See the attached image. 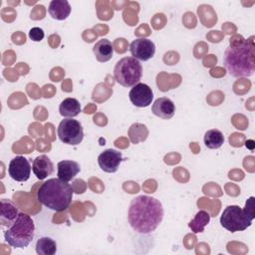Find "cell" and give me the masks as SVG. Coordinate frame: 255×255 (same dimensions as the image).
I'll return each instance as SVG.
<instances>
[{"label": "cell", "mask_w": 255, "mask_h": 255, "mask_svg": "<svg viewBox=\"0 0 255 255\" xmlns=\"http://www.w3.org/2000/svg\"><path fill=\"white\" fill-rule=\"evenodd\" d=\"M142 76V66L133 57L120 59L114 69V77L121 86L130 88L139 83Z\"/></svg>", "instance_id": "5b68a950"}, {"label": "cell", "mask_w": 255, "mask_h": 255, "mask_svg": "<svg viewBox=\"0 0 255 255\" xmlns=\"http://www.w3.org/2000/svg\"><path fill=\"white\" fill-rule=\"evenodd\" d=\"M35 223L32 217L24 212H19L14 222L4 232V239L11 247L25 248L33 240Z\"/></svg>", "instance_id": "277c9868"}, {"label": "cell", "mask_w": 255, "mask_h": 255, "mask_svg": "<svg viewBox=\"0 0 255 255\" xmlns=\"http://www.w3.org/2000/svg\"><path fill=\"white\" fill-rule=\"evenodd\" d=\"M50 16L59 21L67 19L71 13V5L67 0H52L48 7Z\"/></svg>", "instance_id": "2e32d148"}, {"label": "cell", "mask_w": 255, "mask_h": 255, "mask_svg": "<svg viewBox=\"0 0 255 255\" xmlns=\"http://www.w3.org/2000/svg\"><path fill=\"white\" fill-rule=\"evenodd\" d=\"M209 221H210V214L205 210H199L195 214L194 218L189 221L188 227L191 229V231L194 234L201 233L204 231V228L209 223Z\"/></svg>", "instance_id": "ffe728a7"}, {"label": "cell", "mask_w": 255, "mask_h": 255, "mask_svg": "<svg viewBox=\"0 0 255 255\" xmlns=\"http://www.w3.org/2000/svg\"><path fill=\"white\" fill-rule=\"evenodd\" d=\"M44 31L39 27H33L29 31V38L34 42H40L44 39Z\"/></svg>", "instance_id": "603a6c76"}, {"label": "cell", "mask_w": 255, "mask_h": 255, "mask_svg": "<svg viewBox=\"0 0 255 255\" xmlns=\"http://www.w3.org/2000/svg\"><path fill=\"white\" fill-rule=\"evenodd\" d=\"M74 190L70 183L60 178H50L43 182L37 191V199L54 211L66 210L73 199Z\"/></svg>", "instance_id": "3957f363"}, {"label": "cell", "mask_w": 255, "mask_h": 255, "mask_svg": "<svg viewBox=\"0 0 255 255\" xmlns=\"http://www.w3.org/2000/svg\"><path fill=\"white\" fill-rule=\"evenodd\" d=\"M59 112L65 118L77 117L81 113V104L75 98H67L60 104Z\"/></svg>", "instance_id": "ac0fdd59"}, {"label": "cell", "mask_w": 255, "mask_h": 255, "mask_svg": "<svg viewBox=\"0 0 255 255\" xmlns=\"http://www.w3.org/2000/svg\"><path fill=\"white\" fill-rule=\"evenodd\" d=\"M129 52L138 61H148L155 54V45L147 38H137L130 43Z\"/></svg>", "instance_id": "ba28073f"}, {"label": "cell", "mask_w": 255, "mask_h": 255, "mask_svg": "<svg viewBox=\"0 0 255 255\" xmlns=\"http://www.w3.org/2000/svg\"><path fill=\"white\" fill-rule=\"evenodd\" d=\"M18 207L13 201L2 198L0 200V222L2 226H10L18 216Z\"/></svg>", "instance_id": "9a60e30c"}, {"label": "cell", "mask_w": 255, "mask_h": 255, "mask_svg": "<svg viewBox=\"0 0 255 255\" xmlns=\"http://www.w3.org/2000/svg\"><path fill=\"white\" fill-rule=\"evenodd\" d=\"M32 170L38 179L43 180L54 172V164L46 154H41L34 159Z\"/></svg>", "instance_id": "4fadbf2b"}, {"label": "cell", "mask_w": 255, "mask_h": 255, "mask_svg": "<svg viewBox=\"0 0 255 255\" xmlns=\"http://www.w3.org/2000/svg\"><path fill=\"white\" fill-rule=\"evenodd\" d=\"M151 112L154 116L160 119L169 120L174 116L175 106L169 98L161 97L153 102L151 106Z\"/></svg>", "instance_id": "7c38bea8"}, {"label": "cell", "mask_w": 255, "mask_h": 255, "mask_svg": "<svg viewBox=\"0 0 255 255\" xmlns=\"http://www.w3.org/2000/svg\"><path fill=\"white\" fill-rule=\"evenodd\" d=\"M36 252L39 255H54L57 252V243L50 237H41L36 242Z\"/></svg>", "instance_id": "44dd1931"}, {"label": "cell", "mask_w": 255, "mask_h": 255, "mask_svg": "<svg viewBox=\"0 0 255 255\" xmlns=\"http://www.w3.org/2000/svg\"><path fill=\"white\" fill-rule=\"evenodd\" d=\"M57 132L60 140L69 145H77L84 138L82 124L72 118L62 120L58 126Z\"/></svg>", "instance_id": "52a82bcc"}, {"label": "cell", "mask_w": 255, "mask_h": 255, "mask_svg": "<svg viewBox=\"0 0 255 255\" xmlns=\"http://www.w3.org/2000/svg\"><path fill=\"white\" fill-rule=\"evenodd\" d=\"M147 134H148V130H147L146 127L142 124L135 123V124L131 125L130 128H128L129 139L134 144L145 140L147 137Z\"/></svg>", "instance_id": "7402d4cb"}, {"label": "cell", "mask_w": 255, "mask_h": 255, "mask_svg": "<svg viewBox=\"0 0 255 255\" xmlns=\"http://www.w3.org/2000/svg\"><path fill=\"white\" fill-rule=\"evenodd\" d=\"M224 66L232 77H251L255 72V48L253 37L241 38L240 41L230 43L224 53Z\"/></svg>", "instance_id": "7a4b0ae2"}, {"label": "cell", "mask_w": 255, "mask_h": 255, "mask_svg": "<svg viewBox=\"0 0 255 255\" xmlns=\"http://www.w3.org/2000/svg\"><path fill=\"white\" fill-rule=\"evenodd\" d=\"M163 215V206L158 199L148 195H138L129 203L128 220L136 233L149 234L161 223Z\"/></svg>", "instance_id": "6da1fadb"}, {"label": "cell", "mask_w": 255, "mask_h": 255, "mask_svg": "<svg viewBox=\"0 0 255 255\" xmlns=\"http://www.w3.org/2000/svg\"><path fill=\"white\" fill-rule=\"evenodd\" d=\"M203 141L207 148L217 149L221 147V145L224 143V135L217 128L208 129L204 134Z\"/></svg>", "instance_id": "d6986e66"}, {"label": "cell", "mask_w": 255, "mask_h": 255, "mask_svg": "<svg viewBox=\"0 0 255 255\" xmlns=\"http://www.w3.org/2000/svg\"><path fill=\"white\" fill-rule=\"evenodd\" d=\"M247 215H249L252 219L255 218V211H254V197L251 196L245 203V207L243 209Z\"/></svg>", "instance_id": "cb8c5ba5"}, {"label": "cell", "mask_w": 255, "mask_h": 255, "mask_svg": "<svg viewBox=\"0 0 255 255\" xmlns=\"http://www.w3.org/2000/svg\"><path fill=\"white\" fill-rule=\"evenodd\" d=\"M245 145H246V147H249L250 149H253L254 148V141L252 139H249L245 142Z\"/></svg>", "instance_id": "d4e9b609"}, {"label": "cell", "mask_w": 255, "mask_h": 255, "mask_svg": "<svg viewBox=\"0 0 255 255\" xmlns=\"http://www.w3.org/2000/svg\"><path fill=\"white\" fill-rule=\"evenodd\" d=\"M128 98L133 106L137 108H146L152 102L153 93L149 86L143 83H138L131 88L128 93Z\"/></svg>", "instance_id": "30bf717a"}, {"label": "cell", "mask_w": 255, "mask_h": 255, "mask_svg": "<svg viewBox=\"0 0 255 255\" xmlns=\"http://www.w3.org/2000/svg\"><path fill=\"white\" fill-rule=\"evenodd\" d=\"M253 219L238 205H228L220 216V224L231 233L244 231L251 226Z\"/></svg>", "instance_id": "8992f818"}, {"label": "cell", "mask_w": 255, "mask_h": 255, "mask_svg": "<svg viewBox=\"0 0 255 255\" xmlns=\"http://www.w3.org/2000/svg\"><path fill=\"white\" fill-rule=\"evenodd\" d=\"M58 167V178H60L63 181L69 182L72 179L75 178V176L81 171L80 164L75 160L65 159L62 161H59L57 164Z\"/></svg>", "instance_id": "5bb4252c"}, {"label": "cell", "mask_w": 255, "mask_h": 255, "mask_svg": "<svg viewBox=\"0 0 255 255\" xmlns=\"http://www.w3.org/2000/svg\"><path fill=\"white\" fill-rule=\"evenodd\" d=\"M94 55L96 56L97 61L101 63H105L110 61L114 55V47L110 40L108 39H101L93 47Z\"/></svg>", "instance_id": "e0dca14e"}, {"label": "cell", "mask_w": 255, "mask_h": 255, "mask_svg": "<svg viewBox=\"0 0 255 255\" xmlns=\"http://www.w3.org/2000/svg\"><path fill=\"white\" fill-rule=\"evenodd\" d=\"M122 161V152L113 148H108L104 150L98 156V163L100 168L108 173H114L118 171Z\"/></svg>", "instance_id": "8fae6325"}, {"label": "cell", "mask_w": 255, "mask_h": 255, "mask_svg": "<svg viewBox=\"0 0 255 255\" xmlns=\"http://www.w3.org/2000/svg\"><path fill=\"white\" fill-rule=\"evenodd\" d=\"M8 174L16 181H27L31 174V165L29 160L22 155L15 156L9 162Z\"/></svg>", "instance_id": "9c48e42d"}]
</instances>
